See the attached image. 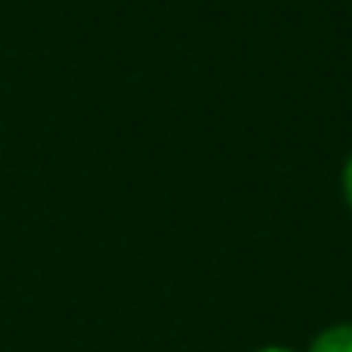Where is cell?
Returning <instances> with one entry per match:
<instances>
[{"mask_svg": "<svg viewBox=\"0 0 352 352\" xmlns=\"http://www.w3.org/2000/svg\"><path fill=\"white\" fill-rule=\"evenodd\" d=\"M312 352H352V324L349 328L328 331V334L316 343V349Z\"/></svg>", "mask_w": 352, "mask_h": 352, "instance_id": "6da1fadb", "label": "cell"}, {"mask_svg": "<svg viewBox=\"0 0 352 352\" xmlns=\"http://www.w3.org/2000/svg\"><path fill=\"white\" fill-rule=\"evenodd\" d=\"M346 188H349V198H352V161H349V170H346Z\"/></svg>", "mask_w": 352, "mask_h": 352, "instance_id": "7a4b0ae2", "label": "cell"}, {"mask_svg": "<svg viewBox=\"0 0 352 352\" xmlns=\"http://www.w3.org/2000/svg\"><path fill=\"white\" fill-rule=\"evenodd\" d=\"M269 352H281V349H269Z\"/></svg>", "mask_w": 352, "mask_h": 352, "instance_id": "3957f363", "label": "cell"}]
</instances>
